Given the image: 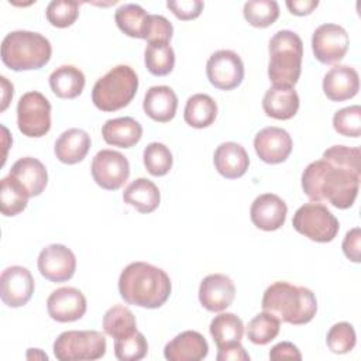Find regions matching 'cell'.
<instances>
[{"label":"cell","mask_w":361,"mask_h":361,"mask_svg":"<svg viewBox=\"0 0 361 361\" xmlns=\"http://www.w3.org/2000/svg\"><path fill=\"white\" fill-rule=\"evenodd\" d=\"M361 151L358 147L333 145L322 159L310 162L302 173V189L316 203L329 202L337 209L354 204L360 189Z\"/></svg>","instance_id":"1"},{"label":"cell","mask_w":361,"mask_h":361,"mask_svg":"<svg viewBox=\"0 0 361 361\" xmlns=\"http://www.w3.org/2000/svg\"><path fill=\"white\" fill-rule=\"evenodd\" d=\"M171 290L168 274L142 261L128 264L118 278L120 296L133 306L158 309L168 300Z\"/></svg>","instance_id":"2"},{"label":"cell","mask_w":361,"mask_h":361,"mask_svg":"<svg viewBox=\"0 0 361 361\" xmlns=\"http://www.w3.org/2000/svg\"><path fill=\"white\" fill-rule=\"evenodd\" d=\"M261 307L281 322L299 326L309 323L316 316L317 299L305 286L278 281L265 289Z\"/></svg>","instance_id":"3"},{"label":"cell","mask_w":361,"mask_h":361,"mask_svg":"<svg viewBox=\"0 0 361 361\" xmlns=\"http://www.w3.org/2000/svg\"><path fill=\"white\" fill-rule=\"evenodd\" d=\"M52 54L48 38L39 32L17 30L1 41V61L11 71H32L45 66Z\"/></svg>","instance_id":"4"},{"label":"cell","mask_w":361,"mask_h":361,"mask_svg":"<svg viewBox=\"0 0 361 361\" xmlns=\"http://www.w3.org/2000/svg\"><path fill=\"white\" fill-rule=\"evenodd\" d=\"M303 42L302 38L290 31L281 30L269 39L268 78L274 86L293 87L302 72Z\"/></svg>","instance_id":"5"},{"label":"cell","mask_w":361,"mask_h":361,"mask_svg":"<svg viewBox=\"0 0 361 361\" xmlns=\"http://www.w3.org/2000/svg\"><path fill=\"white\" fill-rule=\"evenodd\" d=\"M138 89V76L128 65H117L96 80L92 102L102 111H117L130 104Z\"/></svg>","instance_id":"6"},{"label":"cell","mask_w":361,"mask_h":361,"mask_svg":"<svg viewBox=\"0 0 361 361\" xmlns=\"http://www.w3.org/2000/svg\"><path fill=\"white\" fill-rule=\"evenodd\" d=\"M106 338L96 330H68L54 343V355L59 361L99 360L106 354Z\"/></svg>","instance_id":"7"},{"label":"cell","mask_w":361,"mask_h":361,"mask_svg":"<svg viewBox=\"0 0 361 361\" xmlns=\"http://www.w3.org/2000/svg\"><path fill=\"white\" fill-rule=\"evenodd\" d=\"M293 228L316 243H330L336 238L340 224L336 216L322 203L310 202L300 206L292 219Z\"/></svg>","instance_id":"8"},{"label":"cell","mask_w":361,"mask_h":361,"mask_svg":"<svg viewBox=\"0 0 361 361\" xmlns=\"http://www.w3.org/2000/svg\"><path fill=\"white\" fill-rule=\"evenodd\" d=\"M17 126L25 137H44L51 128V103L39 92L24 93L17 104Z\"/></svg>","instance_id":"9"},{"label":"cell","mask_w":361,"mask_h":361,"mask_svg":"<svg viewBox=\"0 0 361 361\" xmlns=\"http://www.w3.org/2000/svg\"><path fill=\"white\" fill-rule=\"evenodd\" d=\"M206 75L216 89L233 90L244 79V63L234 51L219 49L207 59Z\"/></svg>","instance_id":"10"},{"label":"cell","mask_w":361,"mask_h":361,"mask_svg":"<svg viewBox=\"0 0 361 361\" xmlns=\"http://www.w3.org/2000/svg\"><path fill=\"white\" fill-rule=\"evenodd\" d=\"M93 180L106 190L120 189L130 176L128 159L118 151L102 149L92 159Z\"/></svg>","instance_id":"11"},{"label":"cell","mask_w":361,"mask_h":361,"mask_svg":"<svg viewBox=\"0 0 361 361\" xmlns=\"http://www.w3.org/2000/svg\"><path fill=\"white\" fill-rule=\"evenodd\" d=\"M350 45V38L347 31L333 23L319 25L312 37V49L314 58L324 63L333 65L340 62Z\"/></svg>","instance_id":"12"},{"label":"cell","mask_w":361,"mask_h":361,"mask_svg":"<svg viewBox=\"0 0 361 361\" xmlns=\"http://www.w3.org/2000/svg\"><path fill=\"white\" fill-rule=\"evenodd\" d=\"M39 274L51 282L69 281L76 271L75 254L62 244H51L41 250L37 259Z\"/></svg>","instance_id":"13"},{"label":"cell","mask_w":361,"mask_h":361,"mask_svg":"<svg viewBox=\"0 0 361 361\" xmlns=\"http://www.w3.org/2000/svg\"><path fill=\"white\" fill-rule=\"evenodd\" d=\"M34 278L21 265L6 268L0 276V298L8 307H21L28 303L34 293Z\"/></svg>","instance_id":"14"},{"label":"cell","mask_w":361,"mask_h":361,"mask_svg":"<svg viewBox=\"0 0 361 361\" xmlns=\"http://www.w3.org/2000/svg\"><path fill=\"white\" fill-rule=\"evenodd\" d=\"M85 295L72 286L55 289L47 299V310L51 319L59 323L76 322L86 313Z\"/></svg>","instance_id":"15"},{"label":"cell","mask_w":361,"mask_h":361,"mask_svg":"<svg viewBox=\"0 0 361 361\" xmlns=\"http://www.w3.org/2000/svg\"><path fill=\"white\" fill-rule=\"evenodd\" d=\"M292 138L289 133L281 127H265L257 133L254 138V149L265 164H281L288 159L292 152Z\"/></svg>","instance_id":"16"},{"label":"cell","mask_w":361,"mask_h":361,"mask_svg":"<svg viewBox=\"0 0 361 361\" xmlns=\"http://www.w3.org/2000/svg\"><path fill=\"white\" fill-rule=\"evenodd\" d=\"M235 296L234 282L223 274H210L203 278L199 286V302L209 312L227 309Z\"/></svg>","instance_id":"17"},{"label":"cell","mask_w":361,"mask_h":361,"mask_svg":"<svg viewBox=\"0 0 361 361\" xmlns=\"http://www.w3.org/2000/svg\"><path fill=\"white\" fill-rule=\"evenodd\" d=\"M286 203L274 193L257 196L250 209L252 224L264 231H275L281 228L286 220Z\"/></svg>","instance_id":"18"},{"label":"cell","mask_w":361,"mask_h":361,"mask_svg":"<svg viewBox=\"0 0 361 361\" xmlns=\"http://www.w3.org/2000/svg\"><path fill=\"white\" fill-rule=\"evenodd\" d=\"M358 72L348 65H337L323 78V92L331 102L348 100L358 93Z\"/></svg>","instance_id":"19"},{"label":"cell","mask_w":361,"mask_h":361,"mask_svg":"<svg viewBox=\"0 0 361 361\" xmlns=\"http://www.w3.org/2000/svg\"><path fill=\"white\" fill-rule=\"evenodd\" d=\"M209 353L206 338L195 330H186L173 337L164 348V357L169 361H200Z\"/></svg>","instance_id":"20"},{"label":"cell","mask_w":361,"mask_h":361,"mask_svg":"<svg viewBox=\"0 0 361 361\" xmlns=\"http://www.w3.org/2000/svg\"><path fill=\"white\" fill-rule=\"evenodd\" d=\"M213 162L221 176L227 179H237L247 172L250 157L243 145L227 141L216 148Z\"/></svg>","instance_id":"21"},{"label":"cell","mask_w":361,"mask_h":361,"mask_svg":"<svg viewBox=\"0 0 361 361\" xmlns=\"http://www.w3.org/2000/svg\"><path fill=\"white\" fill-rule=\"evenodd\" d=\"M144 113L158 123L171 121L178 109V96L169 86H151L142 102Z\"/></svg>","instance_id":"22"},{"label":"cell","mask_w":361,"mask_h":361,"mask_svg":"<svg viewBox=\"0 0 361 361\" xmlns=\"http://www.w3.org/2000/svg\"><path fill=\"white\" fill-rule=\"evenodd\" d=\"M8 175L16 178L24 186L30 197L39 196L48 183L47 168L41 161L32 157H23L17 159Z\"/></svg>","instance_id":"23"},{"label":"cell","mask_w":361,"mask_h":361,"mask_svg":"<svg viewBox=\"0 0 361 361\" xmlns=\"http://www.w3.org/2000/svg\"><path fill=\"white\" fill-rule=\"evenodd\" d=\"M92 145L90 135L82 128H69L63 131L55 141V157L68 165L78 164L85 159Z\"/></svg>","instance_id":"24"},{"label":"cell","mask_w":361,"mask_h":361,"mask_svg":"<svg viewBox=\"0 0 361 361\" xmlns=\"http://www.w3.org/2000/svg\"><path fill=\"white\" fill-rule=\"evenodd\" d=\"M262 109L268 117L289 120L299 110V96L293 87L272 86L264 94Z\"/></svg>","instance_id":"25"},{"label":"cell","mask_w":361,"mask_h":361,"mask_svg":"<svg viewBox=\"0 0 361 361\" xmlns=\"http://www.w3.org/2000/svg\"><path fill=\"white\" fill-rule=\"evenodd\" d=\"M102 135L109 145L131 148L141 140L142 127L133 117L110 118L103 124Z\"/></svg>","instance_id":"26"},{"label":"cell","mask_w":361,"mask_h":361,"mask_svg":"<svg viewBox=\"0 0 361 361\" xmlns=\"http://www.w3.org/2000/svg\"><path fill=\"white\" fill-rule=\"evenodd\" d=\"M123 200L140 213H151L159 206L161 193L152 180L138 178L124 189Z\"/></svg>","instance_id":"27"},{"label":"cell","mask_w":361,"mask_h":361,"mask_svg":"<svg viewBox=\"0 0 361 361\" xmlns=\"http://www.w3.org/2000/svg\"><path fill=\"white\" fill-rule=\"evenodd\" d=\"M83 72L73 65H62L49 75L51 90L61 99H75L85 87Z\"/></svg>","instance_id":"28"},{"label":"cell","mask_w":361,"mask_h":361,"mask_svg":"<svg viewBox=\"0 0 361 361\" xmlns=\"http://www.w3.org/2000/svg\"><path fill=\"white\" fill-rule=\"evenodd\" d=\"M217 117V103L204 93H196L186 100L183 118L193 128H206Z\"/></svg>","instance_id":"29"},{"label":"cell","mask_w":361,"mask_h":361,"mask_svg":"<svg viewBox=\"0 0 361 361\" xmlns=\"http://www.w3.org/2000/svg\"><path fill=\"white\" fill-rule=\"evenodd\" d=\"M149 14L138 4H124L116 10L114 20L121 32L131 38L145 39Z\"/></svg>","instance_id":"30"},{"label":"cell","mask_w":361,"mask_h":361,"mask_svg":"<svg viewBox=\"0 0 361 361\" xmlns=\"http://www.w3.org/2000/svg\"><path fill=\"white\" fill-rule=\"evenodd\" d=\"M210 334L219 347L238 343L244 334L243 320L234 313H220L210 322Z\"/></svg>","instance_id":"31"},{"label":"cell","mask_w":361,"mask_h":361,"mask_svg":"<svg viewBox=\"0 0 361 361\" xmlns=\"http://www.w3.org/2000/svg\"><path fill=\"white\" fill-rule=\"evenodd\" d=\"M102 326L104 333L114 340L128 337L137 331V323L133 312L123 305L110 307L103 316Z\"/></svg>","instance_id":"32"},{"label":"cell","mask_w":361,"mask_h":361,"mask_svg":"<svg viewBox=\"0 0 361 361\" xmlns=\"http://www.w3.org/2000/svg\"><path fill=\"white\" fill-rule=\"evenodd\" d=\"M28 193L24 186L11 175L1 179L0 183V209L3 216L20 214L28 203Z\"/></svg>","instance_id":"33"},{"label":"cell","mask_w":361,"mask_h":361,"mask_svg":"<svg viewBox=\"0 0 361 361\" xmlns=\"http://www.w3.org/2000/svg\"><path fill=\"white\" fill-rule=\"evenodd\" d=\"M144 62L149 73L165 76L175 66V52L168 42H151L144 51Z\"/></svg>","instance_id":"34"},{"label":"cell","mask_w":361,"mask_h":361,"mask_svg":"<svg viewBox=\"0 0 361 361\" xmlns=\"http://www.w3.org/2000/svg\"><path fill=\"white\" fill-rule=\"evenodd\" d=\"M279 329L281 320L268 312H262L250 320L247 326V337L254 344L265 345L279 334Z\"/></svg>","instance_id":"35"},{"label":"cell","mask_w":361,"mask_h":361,"mask_svg":"<svg viewBox=\"0 0 361 361\" xmlns=\"http://www.w3.org/2000/svg\"><path fill=\"white\" fill-rule=\"evenodd\" d=\"M245 21L257 28L272 25L279 17V6L275 0H250L244 4Z\"/></svg>","instance_id":"36"},{"label":"cell","mask_w":361,"mask_h":361,"mask_svg":"<svg viewBox=\"0 0 361 361\" xmlns=\"http://www.w3.org/2000/svg\"><path fill=\"white\" fill-rule=\"evenodd\" d=\"M145 169L152 176H164L166 175L173 164L172 152L162 142H151L144 148L142 154Z\"/></svg>","instance_id":"37"},{"label":"cell","mask_w":361,"mask_h":361,"mask_svg":"<svg viewBox=\"0 0 361 361\" xmlns=\"http://www.w3.org/2000/svg\"><path fill=\"white\" fill-rule=\"evenodd\" d=\"M47 20L56 28L71 27L79 17V1L54 0L47 6Z\"/></svg>","instance_id":"38"},{"label":"cell","mask_w":361,"mask_h":361,"mask_svg":"<svg viewBox=\"0 0 361 361\" xmlns=\"http://www.w3.org/2000/svg\"><path fill=\"white\" fill-rule=\"evenodd\" d=\"M147 353L148 343L140 331H135L128 337L114 340V355L120 361H138L142 360Z\"/></svg>","instance_id":"39"},{"label":"cell","mask_w":361,"mask_h":361,"mask_svg":"<svg viewBox=\"0 0 361 361\" xmlns=\"http://www.w3.org/2000/svg\"><path fill=\"white\" fill-rule=\"evenodd\" d=\"M326 343L330 351L334 354L350 353L357 343V336L353 324L347 322H340L331 326L330 330L327 331Z\"/></svg>","instance_id":"40"},{"label":"cell","mask_w":361,"mask_h":361,"mask_svg":"<svg viewBox=\"0 0 361 361\" xmlns=\"http://www.w3.org/2000/svg\"><path fill=\"white\" fill-rule=\"evenodd\" d=\"M333 127L340 135L358 138L361 135V107L354 104L336 111Z\"/></svg>","instance_id":"41"},{"label":"cell","mask_w":361,"mask_h":361,"mask_svg":"<svg viewBox=\"0 0 361 361\" xmlns=\"http://www.w3.org/2000/svg\"><path fill=\"white\" fill-rule=\"evenodd\" d=\"M172 34H173V27L164 16L149 14L147 35H145V39L148 41V44H151V42H168L169 44Z\"/></svg>","instance_id":"42"},{"label":"cell","mask_w":361,"mask_h":361,"mask_svg":"<svg viewBox=\"0 0 361 361\" xmlns=\"http://www.w3.org/2000/svg\"><path fill=\"white\" fill-rule=\"evenodd\" d=\"M166 7L173 13L176 18L189 21L200 16L204 3L200 0H171L166 1Z\"/></svg>","instance_id":"43"},{"label":"cell","mask_w":361,"mask_h":361,"mask_svg":"<svg viewBox=\"0 0 361 361\" xmlns=\"http://www.w3.org/2000/svg\"><path fill=\"white\" fill-rule=\"evenodd\" d=\"M344 255L353 261V262H360V251H361V230L358 227L351 228L347 231L343 244H341Z\"/></svg>","instance_id":"44"},{"label":"cell","mask_w":361,"mask_h":361,"mask_svg":"<svg viewBox=\"0 0 361 361\" xmlns=\"http://www.w3.org/2000/svg\"><path fill=\"white\" fill-rule=\"evenodd\" d=\"M219 353L216 355L217 361H250L248 353L238 343H231L217 348Z\"/></svg>","instance_id":"45"},{"label":"cell","mask_w":361,"mask_h":361,"mask_svg":"<svg viewBox=\"0 0 361 361\" xmlns=\"http://www.w3.org/2000/svg\"><path fill=\"white\" fill-rule=\"evenodd\" d=\"M269 358L274 361L278 360H302V354L299 348L289 341H282L274 345L269 351Z\"/></svg>","instance_id":"46"},{"label":"cell","mask_w":361,"mask_h":361,"mask_svg":"<svg viewBox=\"0 0 361 361\" xmlns=\"http://www.w3.org/2000/svg\"><path fill=\"white\" fill-rule=\"evenodd\" d=\"M319 6L317 0H288L286 7L295 16H309Z\"/></svg>","instance_id":"47"},{"label":"cell","mask_w":361,"mask_h":361,"mask_svg":"<svg viewBox=\"0 0 361 361\" xmlns=\"http://www.w3.org/2000/svg\"><path fill=\"white\" fill-rule=\"evenodd\" d=\"M1 79V86H3V104H1V111H4L8 106L10 99L13 97V85L7 82V79L4 76L0 78Z\"/></svg>","instance_id":"48"}]
</instances>
